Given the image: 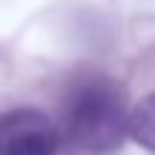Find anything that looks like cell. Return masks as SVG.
Returning a JSON list of instances; mask_svg holds the SVG:
<instances>
[{"mask_svg":"<svg viewBox=\"0 0 155 155\" xmlns=\"http://www.w3.org/2000/svg\"><path fill=\"white\" fill-rule=\"evenodd\" d=\"M63 135L81 155H112L129 135L124 89L106 75L78 78L63 104Z\"/></svg>","mask_w":155,"mask_h":155,"instance_id":"1","label":"cell"},{"mask_svg":"<svg viewBox=\"0 0 155 155\" xmlns=\"http://www.w3.org/2000/svg\"><path fill=\"white\" fill-rule=\"evenodd\" d=\"M61 129L46 112L17 106L0 115V155H58Z\"/></svg>","mask_w":155,"mask_h":155,"instance_id":"2","label":"cell"},{"mask_svg":"<svg viewBox=\"0 0 155 155\" xmlns=\"http://www.w3.org/2000/svg\"><path fill=\"white\" fill-rule=\"evenodd\" d=\"M129 135L147 152H155V92L129 109Z\"/></svg>","mask_w":155,"mask_h":155,"instance_id":"3","label":"cell"}]
</instances>
